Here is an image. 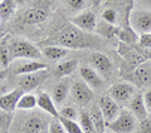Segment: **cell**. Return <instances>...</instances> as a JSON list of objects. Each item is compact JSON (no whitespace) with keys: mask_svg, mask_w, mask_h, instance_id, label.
<instances>
[{"mask_svg":"<svg viewBox=\"0 0 151 133\" xmlns=\"http://www.w3.org/2000/svg\"><path fill=\"white\" fill-rule=\"evenodd\" d=\"M57 43L65 49H82L88 46L89 41L84 31L74 25L67 26L57 35Z\"/></svg>","mask_w":151,"mask_h":133,"instance_id":"1","label":"cell"},{"mask_svg":"<svg viewBox=\"0 0 151 133\" xmlns=\"http://www.w3.org/2000/svg\"><path fill=\"white\" fill-rule=\"evenodd\" d=\"M9 46V53L12 59H27L37 60L42 58V53L35 45L23 39H12Z\"/></svg>","mask_w":151,"mask_h":133,"instance_id":"2","label":"cell"},{"mask_svg":"<svg viewBox=\"0 0 151 133\" xmlns=\"http://www.w3.org/2000/svg\"><path fill=\"white\" fill-rule=\"evenodd\" d=\"M129 25L136 34L151 33V11L145 9H131L129 13Z\"/></svg>","mask_w":151,"mask_h":133,"instance_id":"3","label":"cell"},{"mask_svg":"<svg viewBox=\"0 0 151 133\" xmlns=\"http://www.w3.org/2000/svg\"><path fill=\"white\" fill-rule=\"evenodd\" d=\"M137 93V88L135 84L129 82H119L115 83L112 87L108 89L107 94L110 96L117 104H125L130 103L132 97Z\"/></svg>","mask_w":151,"mask_h":133,"instance_id":"4","label":"cell"},{"mask_svg":"<svg viewBox=\"0 0 151 133\" xmlns=\"http://www.w3.org/2000/svg\"><path fill=\"white\" fill-rule=\"evenodd\" d=\"M107 127L115 133H131L136 129L137 124H136V118L131 114L129 109L122 108L119 117L110 124H107Z\"/></svg>","mask_w":151,"mask_h":133,"instance_id":"5","label":"cell"},{"mask_svg":"<svg viewBox=\"0 0 151 133\" xmlns=\"http://www.w3.org/2000/svg\"><path fill=\"white\" fill-rule=\"evenodd\" d=\"M97 104L101 109L103 117H105V121H106L107 124H110L111 122H113L117 117H119L121 109H122L119 104L108 96V94H103V96H101L98 98Z\"/></svg>","mask_w":151,"mask_h":133,"instance_id":"6","label":"cell"},{"mask_svg":"<svg viewBox=\"0 0 151 133\" xmlns=\"http://www.w3.org/2000/svg\"><path fill=\"white\" fill-rule=\"evenodd\" d=\"M69 21L72 23V25L76 28H78L82 31H87V33H93L96 31V26H97V21H96V14L93 11H82L77 14L76 16L70 18Z\"/></svg>","mask_w":151,"mask_h":133,"instance_id":"7","label":"cell"},{"mask_svg":"<svg viewBox=\"0 0 151 133\" xmlns=\"http://www.w3.org/2000/svg\"><path fill=\"white\" fill-rule=\"evenodd\" d=\"M70 96L73 97V101L78 104H87L93 97V91L83 80H76L70 85Z\"/></svg>","mask_w":151,"mask_h":133,"instance_id":"8","label":"cell"},{"mask_svg":"<svg viewBox=\"0 0 151 133\" xmlns=\"http://www.w3.org/2000/svg\"><path fill=\"white\" fill-rule=\"evenodd\" d=\"M79 74H81V77H82V80L93 92L101 91L103 88V85H105L103 78L93 68H91V66H86V65L81 66V68H79Z\"/></svg>","mask_w":151,"mask_h":133,"instance_id":"9","label":"cell"},{"mask_svg":"<svg viewBox=\"0 0 151 133\" xmlns=\"http://www.w3.org/2000/svg\"><path fill=\"white\" fill-rule=\"evenodd\" d=\"M47 77H48L47 70H40V72L22 75L18 82L19 89H22L24 93H28L29 91H32V89L38 87L39 84H42V82H43L44 79H47Z\"/></svg>","mask_w":151,"mask_h":133,"instance_id":"10","label":"cell"},{"mask_svg":"<svg viewBox=\"0 0 151 133\" xmlns=\"http://www.w3.org/2000/svg\"><path fill=\"white\" fill-rule=\"evenodd\" d=\"M91 64L102 78H108L112 74V63L110 58L100 51H94L91 54Z\"/></svg>","mask_w":151,"mask_h":133,"instance_id":"11","label":"cell"},{"mask_svg":"<svg viewBox=\"0 0 151 133\" xmlns=\"http://www.w3.org/2000/svg\"><path fill=\"white\" fill-rule=\"evenodd\" d=\"M45 70V64L38 60H27V59H19L18 63L14 66V74L17 75H25L35 72Z\"/></svg>","mask_w":151,"mask_h":133,"instance_id":"12","label":"cell"},{"mask_svg":"<svg viewBox=\"0 0 151 133\" xmlns=\"http://www.w3.org/2000/svg\"><path fill=\"white\" fill-rule=\"evenodd\" d=\"M129 111L131 112V114L134 116L136 119L142 121L145 118H147V109H146V106H145V102H144V94L141 92H137L135 94L132 99L129 103Z\"/></svg>","mask_w":151,"mask_h":133,"instance_id":"13","label":"cell"},{"mask_svg":"<svg viewBox=\"0 0 151 133\" xmlns=\"http://www.w3.org/2000/svg\"><path fill=\"white\" fill-rule=\"evenodd\" d=\"M48 19V11L44 8H30L22 14V21L24 24H39Z\"/></svg>","mask_w":151,"mask_h":133,"instance_id":"14","label":"cell"},{"mask_svg":"<svg viewBox=\"0 0 151 133\" xmlns=\"http://www.w3.org/2000/svg\"><path fill=\"white\" fill-rule=\"evenodd\" d=\"M23 94H24V92L18 88V89H14V91L1 96L0 97V109L5 111L6 113L15 111L19 99H20V97Z\"/></svg>","mask_w":151,"mask_h":133,"instance_id":"15","label":"cell"},{"mask_svg":"<svg viewBox=\"0 0 151 133\" xmlns=\"http://www.w3.org/2000/svg\"><path fill=\"white\" fill-rule=\"evenodd\" d=\"M38 98V107H39L42 111H44L45 113H48L49 116H52L55 119L59 118V111L55 107V103L53 101V98L47 92H40L37 96Z\"/></svg>","mask_w":151,"mask_h":133,"instance_id":"16","label":"cell"},{"mask_svg":"<svg viewBox=\"0 0 151 133\" xmlns=\"http://www.w3.org/2000/svg\"><path fill=\"white\" fill-rule=\"evenodd\" d=\"M45 131V121L39 116H29L22 126L23 133H43Z\"/></svg>","mask_w":151,"mask_h":133,"instance_id":"17","label":"cell"},{"mask_svg":"<svg viewBox=\"0 0 151 133\" xmlns=\"http://www.w3.org/2000/svg\"><path fill=\"white\" fill-rule=\"evenodd\" d=\"M70 85H72L70 84V80L68 78H64L54 87L52 98H53V101H54L55 104L63 103V101L67 98L68 93H70Z\"/></svg>","mask_w":151,"mask_h":133,"instance_id":"18","label":"cell"},{"mask_svg":"<svg viewBox=\"0 0 151 133\" xmlns=\"http://www.w3.org/2000/svg\"><path fill=\"white\" fill-rule=\"evenodd\" d=\"M88 114H89V117H91V121L93 123V127H94L96 133H103L105 132L107 123L105 121V117H103L101 109H100V107H98V104H94V106L91 107Z\"/></svg>","mask_w":151,"mask_h":133,"instance_id":"19","label":"cell"},{"mask_svg":"<svg viewBox=\"0 0 151 133\" xmlns=\"http://www.w3.org/2000/svg\"><path fill=\"white\" fill-rule=\"evenodd\" d=\"M42 54L52 61H59L65 58V55L68 54V49L58 45H47L42 49Z\"/></svg>","mask_w":151,"mask_h":133,"instance_id":"20","label":"cell"},{"mask_svg":"<svg viewBox=\"0 0 151 133\" xmlns=\"http://www.w3.org/2000/svg\"><path fill=\"white\" fill-rule=\"evenodd\" d=\"M135 78L140 84L151 83V60H146L139 64L135 70Z\"/></svg>","mask_w":151,"mask_h":133,"instance_id":"21","label":"cell"},{"mask_svg":"<svg viewBox=\"0 0 151 133\" xmlns=\"http://www.w3.org/2000/svg\"><path fill=\"white\" fill-rule=\"evenodd\" d=\"M77 68H78V60L77 59L63 60L55 66L54 73H55L57 77H68V75L72 74Z\"/></svg>","mask_w":151,"mask_h":133,"instance_id":"22","label":"cell"},{"mask_svg":"<svg viewBox=\"0 0 151 133\" xmlns=\"http://www.w3.org/2000/svg\"><path fill=\"white\" fill-rule=\"evenodd\" d=\"M117 36H119V39L124 43V44H127V45L139 43V35L131 29L130 25L126 28H119Z\"/></svg>","mask_w":151,"mask_h":133,"instance_id":"23","label":"cell"},{"mask_svg":"<svg viewBox=\"0 0 151 133\" xmlns=\"http://www.w3.org/2000/svg\"><path fill=\"white\" fill-rule=\"evenodd\" d=\"M38 107V98L37 96L32 93H24L20 97L18 102L17 109H20V111H29V109H33Z\"/></svg>","mask_w":151,"mask_h":133,"instance_id":"24","label":"cell"},{"mask_svg":"<svg viewBox=\"0 0 151 133\" xmlns=\"http://www.w3.org/2000/svg\"><path fill=\"white\" fill-rule=\"evenodd\" d=\"M96 33L98 35H101L103 38H112V36H117L119 33V26L111 25L106 21H100L96 26Z\"/></svg>","mask_w":151,"mask_h":133,"instance_id":"25","label":"cell"},{"mask_svg":"<svg viewBox=\"0 0 151 133\" xmlns=\"http://www.w3.org/2000/svg\"><path fill=\"white\" fill-rule=\"evenodd\" d=\"M79 126H81L83 133H96L88 112L81 111V113H79Z\"/></svg>","mask_w":151,"mask_h":133,"instance_id":"26","label":"cell"},{"mask_svg":"<svg viewBox=\"0 0 151 133\" xmlns=\"http://www.w3.org/2000/svg\"><path fill=\"white\" fill-rule=\"evenodd\" d=\"M58 121L60 122V124L63 126V128L65 129L67 133H83L81 126H79V123H77L73 119H65V118L59 117Z\"/></svg>","mask_w":151,"mask_h":133,"instance_id":"27","label":"cell"},{"mask_svg":"<svg viewBox=\"0 0 151 133\" xmlns=\"http://www.w3.org/2000/svg\"><path fill=\"white\" fill-rule=\"evenodd\" d=\"M14 5H15V3L10 1V0H3V1H0V18L6 19L10 16L14 11V8H15Z\"/></svg>","mask_w":151,"mask_h":133,"instance_id":"28","label":"cell"},{"mask_svg":"<svg viewBox=\"0 0 151 133\" xmlns=\"http://www.w3.org/2000/svg\"><path fill=\"white\" fill-rule=\"evenodd\" d=\"M102 20L111 25H115L117 21V13L115 9H112V8L105 9V10L102 11Z\"/></svg>","mask_w":151,"mask_h":133,"instance_id":"29","label":"cell"},{"mask_svg":"<svg viewBox=\"0 0 151 133\" xmlns=\"http://www.w3.org/2000/svg\"><path fill=\"white\" fill-rule=\"evenodd\" d=\"M59 111V117L65 118V119H76L77 117V111L76 108L72 106H64L62 109H58Z\"/></svg>","mask_w":151,"mask_h":133,"instance_id":"30","label":"cell"},{"mask_svg":"<svg viewBox=\"0 0 151 133\" xmlns=\"http://www.w3.org/2000/svg\"><path fill=\"white\" fill-rule=\"evenodd\" d=\"M48 133H67V132H65L63 126L60 124V122L58 119H55V118H53V119L49 122Z\"/></svg>","mask_w":151,"mask_h":133,"instance_id":"31","label":"cell"},{"mask_svg":"<svg viewBox=\"0 0 151 133\" xmlns=\"http://www.w3.org/2000/svg\"><path fill=\"white\" fill-rule=\"evenodd\" d=\"M137 133H151V118H145L137 124Z\"/></svg>","mask_w":151,"mask_h":133,"instance_id":"32","label":"cell"},{"mask_svg":"<svg viewBox=\"0 0 151 133\" xmlns=\"http://www.w3.org/2000/svg\"><path fill=\"white\" fill-rule=\"evenodd\" d=\"M139 45L144 49H151V33L139 36Z\"/></svg>","mask_w":151,"mask_h":133,"instance_id":"33","label":"cell"},{"mask_svg":"<svg viewBox=\"0 0 151 133\" xmlns=\"http://www.w3.org/2000/svg\"><path fill=\"white\" fill-rule=\"evenodd\" d=\"M0 59H1L3 64L4 65H8L9 64V60H10V53H9V46L5 44V45H1L0 48Z\"/></svg>","mask_w":151,"mask_h":133,"instance_id":"34","label":"cell"},{"mask_svg":"<svg viewBox=\"0 0 151 133\" xmlns=\"http://www.w3.org/2000/svg\"><path fill=\"white\" fill-rule=\"evenodd\" d=\"M67 5L70 6L72 10H82V9L86 6V1H83V0H68V1H65Z\"/></svg>","mask_w":151,"mask_h":133,"instance_id":"35","label":"cell"},{"mask_svg":"<svg viewBox=\"0 0 151 133\" xmlns=\"http://www.w3.org/2000/svg\"><path fill=\"white\" fill-rule=\"evenodd\" d=\"M9 119H10L9 113H6L5 111H3V109H0V131L8 126Z\"/></svg>","mask_w":151,"mask_h":133,"instance_id":"36","label":"cell"},{"mask_svg":"<svg viewBox=\"0 0 151 133\" xmlns=\"http://www.w3.org/2000/svg\"><path fill=\"white\" fill-rule=\"evenodd\" d=\"M144 102H145L147 112H151V89H149V91L144 94Z\"/></svg>","mask_w":151,"mask_h":133,"instance_id":"37","label":"cell"},{"mask_svg":"<svg viewBox=\"0 0 151 133\" xmlns=\"http://www.w3.org/2000/svg\"><path fill=\"white\" fill-rule=\"evenodd\" d=\"M0 133H9V129L8 128H3V129L0 131Z\"/></svg>","mask_w":151,"mask_h":133,"instance_id":"38","label":"cell"},{"mask_svg":"<svg viewBox=\"0 0 151 133\" xmlns=\"http://www.w3.org/2000/svg\"><path fill=\"white\" fill-rule=\"evenodd\" d=\"M144 4H151V1H145Z\"/></svg>","mask_w":151,"mask_h":133,"instance_id":"39","label":"cell"},{"mask_svg":"<svg viewBox=\"0 0 151 133\" xmlns=\"http://www.w3.org/2000/svg\"><path fill=\"white\" fill-rule=\"evenodd\" d=\"M43 133H48V131H44V132H43Z\"/></svg>","mask_w":151,"mask_h":133,"instance_id":"40","label":"cell"}]
</instances>
